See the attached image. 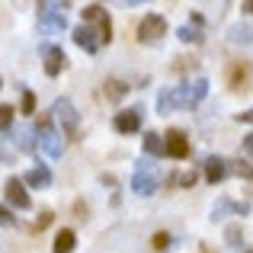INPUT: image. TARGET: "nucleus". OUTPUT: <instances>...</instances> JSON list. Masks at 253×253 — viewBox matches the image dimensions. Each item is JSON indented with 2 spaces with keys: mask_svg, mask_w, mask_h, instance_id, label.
Masks as SVG:
<instances>
[{
  "mask_svg": "<svg viewBox=\"0 0 253 253\" xmlns=\"http://www.w3.org/2000/svg\"><path fill=\"white\" fill-rule=\"evenodd\" d=\"M179 183H183V186H196V173H183V176H179Z\"/></svg>",
  "mask_w": 253,
  "mask_h": 253,
  "instance_id": "obj_30",
  "label": "nucleus"
},
{
  "mask_svg": "<svg viewBox=\"0 0 253 253\" xmlns=\"http://www.w3.org/2000/svg\"><path fill=\"white\" fill-rule=\"evenodd\" d=\"M64 64H68V55H64V48H58V45H48L45 48V74L48 77H58L64 71Z\"/></svg>",
  "mask_w": 253,
  "mask_h": 253,
  "instance_id": "obj_10",
  "label": "nucleus"
},
{
  "mask_svg": "<svg viewBox=\"0 0 253 253\" xmlns=\"http://www.w3.org/2000/svg\"><path fill=\"white\" fill-rule=\"evenodd\" d=\"M13 138H16L19 151H36V128H32V125H16V128H13Z\"/></svg>",
  "mask_w": 253,
  "mask_h": 253,
  "instance_id": "obj_15",
  "label": "nucleus"
},
{
  "mask_svg": "<svg viewBox=\"0 0 253 253\" xmlns=\"http://www.w3.org/2000/svg\"><path fill=\"white\" fill-rule=\"evenodd\" d=\"M224 176H228V161H221V157H209V161H205V179H209L211 186H218Z\"/></svg>",
  "mask_w": 253,
  "mask_h": 253,
  "instance_id": "obj_14",
  "label": "nucleus"
},
{
  "mask_svg": "<svg viewBox=\"0 0 253 253\" xmlns=\"http://www.w3.org/2000/svg\"><path fill=\"white\" fill-rule=\"evenodd\" d=\"M103 16H106V6H99V3H86V6H84V26L99 23Z\"/></svg>",
  "mask_w": 253,
  "mask_h": 253,
  "instance_id": "obj_22",
  "label": "nucleus"
},
{
  "mask_svg": "<svg viewBox=\"0 0 253 253\" xmlns=\"http://www.w3.org/2000/svg\"><path fill=\"white\" fill-rule=\"evenodd\" d=\"M144 151H148V157L164 154V144H161V135H157V131H148V135H144Z\"/></svg>",
  "mask_w": 253,
  "mask_h": 253,
  "instance_id": "obj_21",
  "label": "nucleus"
},
{
  "mask_svg": "<svg viewBox=\"0 0 253 253\" xmlns=\"http://www.w3.org/2000/svg\"><path fill=\"white\" fill-rule=\"evenodd\" d=\"M167 36V19L161 16V13H148V16L141 19V26H138V39L141 42H157V39Z\"/></svg>",
  "mask_w": 253,
  "mask_h": 253,
  "instance_id": "obj_5",
  "label": "nucleus"
},
{
  "mask_svg": "<svg viewBox=\"0 0 253 253\" xmlns=\"http://www.w3.org/2000/svg\"><path fill=\"white\" fill-rule=\"evenodd\" d=\"M106 96L116 99V103H119V99H125V96H128V84H122V81H106Z\"/></svg>",
  "mask_w": 253,
  "mask_h": 253,
  "instance_id": "obj_23",
  "label": "nucleus"
},
{
  "mask_svg": "<svg viewBox=\"0 0 253 253\" xmlns=\"http://www.w3.org/2000/svg\"><path fill=\"white\" fill-rule=\"evenodd\" d=\"M179 106H186L183 86H170V90H164L161 96H157V112H161V116H167V112L179 109Z\"/></svg>",
  "mask_w": 253,
  "mask_h": 253,
  "instance_id": "obj_9",
  "label": "nucleus"
},
{
  "mask_svg": "<svg viewBox=\"0 0 253 253\" xmlns=\"http://www.w3.org/2000/svg\"><path fill=\"white\" fill-rule=\"evenodd\" d=\"M19 183L32 186V189H45V186H51V170L48 167H32L26 173V179H19Z\"/></svg>",
  "mask_w": 253,
  "mask_h": 253,
  "instance_id": "obj_17",
  "label": "nucleus"
},
{
  "mask_svg": "<svg viewBox=\"0 0 253 253\" xmlns=\"http://www.w3.org/2000/svg\"><path fill=\"white\" fill-rule=\"evenodd\" d=\"M36 10H39V23L42 26H51V29H64V26H68V3L42 0Z\"/></svg>",
  "mask_w": 253,
  "mask_h": 253,
  "instance_id": "obj_3",
  "label": "nucleus"
},
{
  "mask_svg": "<svg viewBox=\"0 0 253 253\" xmlns=\"http://www.w3.org/2000/svg\"><path fill=\"white\" fill-rule=\"evenodd\" d=\"M13 112H16L13 106L0 103V128H3V131H10V128H13Z\"/></svg>",
  "mask_w": 253,
  "mask_h": 253,
  "instance_id": "obj_24",
  "label": "nucleus"
},
{
  "mask_svg": "<svg viewBox=\"0 0 253 253\" xmlns=\"http://www.w3.org/2000/svg\"><path fill=\"white\" fill-rule=\"evenodd\" d=\"M170 241H173V237L167 234V231H157L151 244H154V250H167V247H170Z\"/></svg>",
  "mask_w": 253,
  "mask_h": 253,
  "instance_id": "obj_25",
  "label": "nucleus"
},
{
  "mask_svg": "<svg viewBox=\"0 0 253 253\" xmlns=\"http://www.w3.org/2000/svg\"><path fill=\"white\" fill-rule=\"evenodd\" d=\"M77 247V234L71 228H64V231H58V237H55V253H71Z\"/></svg>",
  "mask_w": 253,
  "mask_h": 253,
  "instance_id": "obj_18",
  "label": "nucleus"
},
{
  "mask_svg": "<svg viewBox=\"0 0 253 253\" xmlns=\"http://www.w3.org/2000/svg\"><path fill=\"white\" fill-rule=\"evenodd\" d=\"M51 218H55L51 211H42V218H39V224H36V228H39V231H42V228H48V224H51Z\"/></svg>",
  "mask_w": 253,
  "mask_h": 253,
  "instance_id": "obj_29",
  "label": "nucleus"
},
{
  "mask_svg": "<svg viewBox=\"0 0 253 253\" xmlns=\"http://www.w3.org/2000/svg\"><path fill=\"white\" fill-rule=\"evenodd\" d=\"M51 112H55V119L61 122L64 135H77V128H81V116H77L74 103H71L68 96H64V99H55V106H51Z\"/></svg>",
  "mask_w": 253,
  "mask_h": 253,
  "instance_id": "obj_4",
  "label": "nucleus"
},
{
  "mask_svg": "<svg viewBox=\"0 0 253 253\" xmlns=\"http://www.w3.org/2000/svg\"><path fill=\"white\" fill-rule=\"evenodd\" d=\"M141 116H144V109L116 112V131H122V135H135V131L141 128Z\"/></svg>",
  "mask_w": 253,
  "mask_h": 253,
  "instance_id": "obj_8",
  "label": "nucleus"
},
{
  "mask_svg": "<svg viewBox=\"0 0 253 253\" xmlns=\"http://www.w3.org/2000/svg\"><path fill=\"white\" fill-rule=\"evenodd\" d=\"M247 81H250V68H247V64H244V61L231 64V71H228L231 90H247Z\"/></svg>",
  "mask_w": 253,
  "mask_h": 253,
  "instance_id": "obj_16",
  "label": "nucleus"
},
{
  "mask_svg": "<svg viewBox=\"0 0 253 253\" xmlns=\"http://www.w3.org/2000/svg\"><path fill=\"white\" fill-rule=\"evenodd\" d=\"M0 224H16V218H13V211L6 205H0Z\"/></svg>",
  "mask_w": 253,
  "mask_h": 253,
  "instance_id": "obj_28",
  "label": "nucleus"
},
{
  "mask_svg": "<svg viewBox=\"0 0 253 253\" xmlns=\"http://www.w3.org/2000/svg\"><path fill=\"white\" fill-rule=\"evenodd\" d=\"M157 186H161V170H157L151 161H141L138 170H135V176H131V189H135L138 196L148 199V196L157 192Z\"/></svg>",
  "mask_w": 253,
  "mask_h": 253,
  "instance_id": "obj_2",
  "label": "nucleus"
},
{
  "mask_svg": "<svg viewBox=\"0 0 253 253\" xmlns=\"http://www.w3.org/2000/svg\"><path fill=\"white\" fill-rule=\"evenodd\" d=\"M228 39H231L234 45H244V48H247V45H250V26H247V23H237V26H231Z\"/></svg>",
  "mask_w": 253,
  "mask_h": 253,
  "instance_id": "obj_20",
  "label": "nucleus"
},
{
  "mask_svg": "<svg viewBox=\"0 0 253 253\" xmlns=\"http://www.w3.org/2000/svg\"><path fill=\"white\" fill-rule=\"evenodd\" d=\"M250 148H253V135L244 138V154H250Z\"/></svg>",
  "mask_w": 253,
  "mask_h": 253,
  "instance_id": "obj_31",
  "label": "nucleus"
},
{
  "mask_svg": "<svg viewBox=\"0 0 253 253\" xmlns=\"http://www.w3.org/2000/svg\"><path fill=\"white\" fill-rule=\"evenodd\" d=\"M36 144L51 157V161H58V157L64 154V138H61V131H58L55 125L48 122V119H45V122H39V128H36Z\"/></svg>",
  "mask_w": 253,
  "mask_h": 253,
  "instance_id": "obj_1",
  "label": "nucleus"
},
{
  "mask_svg": "<svg viewBox=\"0 0 253 253\" xmlns=\"http://www.w3.org/2000/svg\"><path fill=\"white\" fill-rule=\"evenodd\" d=\"M183 96H186V106H196L209 96V81L205 77H196L192 84H183Z\"/></svg>",
  "mask_w": 253,
  "mask_h": 253,
  "instance_id": "obj_12",
  "label": "nucleus"
},
{
  "mask_svg": "<svg viewBox=\"0 0 253 253\" xmlns=\"http://www.w3.org/2000/svg\"><path fill=\"white\" fill-rule=\"evenodd\" d=\"M224 241H228L231 250H247V244H244V228H241V224H231V228L224 231Z\"/></svg>",
  "mask_w": 253,
  "mask_h": 253,
  "instance_id": "obj_19",
  "label": "nucleus"
},
{
  "mask_svg": "<svg viewBox=\"0 0 253 253\" xmlns=\"http://www.w3.org/2000/svg\"><path fill=\"white\" fill-rule=\"evenodd\" d=\"M32 109H36V93L26 90L23 93V112H32Z\"/></svg>",
  "mask_w": 253,
  "mask_h": 253,
  "instance_id": "obj_27",
  "label": "nucleus"
},
{
  "mask_svg": "<svg viewBox=\"0 0 253 253\" xmlns=\"http://www.w3.org/2000/svg\"><path fill=\"white\" fill-rule=\"evenodd\" d=\"M176 36H179V42H199V39H202L196 29H192V26H183V29H179Z\"/></svg>",
  "mask_w": 253,
  "mask_h": 253,
  "instance_id": "obj_26",
  "label": "nucleus"
},
{
  "mask_svg": "<svg viewBox=\"0 0 253 253\" xmlns=\"http://www.w3.org/2000/svg\"><path fill=\"white\" fill-rule=\"evenodd\" d=\"M74 42L81 45L84 51H90V55L99 51V39H96V29H93V26H77L74 29Z\"/></svg>",
  "mask_w": 253,
  "mask_h": 253,
  "instance_id": "obj_13",
  "label": "nucleus"
},
{
  "mask_svg": "<svg viewBox=\"0 0 253 253\" xmlns=\"http://www.w3.org/2000/svg\"><path fill=\"white\" fill-rule=\"evenodd\" d=\"M247 211H250L247 202L237 205V202H231V199H218V202L211 205V221H221V218H228V215H247Z\"/></svg>",
  "mask_w": 253,
  "mask_h": 253,
  "instance_id": "obj_11",
  "label": "nucleus"
},
{
  "mask_svg": "<svg viewBox=\"0 0 253 253\" xmlns=\"http://www.w3.org/2000/svg\"><path fill=\"white\" fill-rule=\"evenodd\" d=\"M3 196H6V202L13 205V209H19V211H26L32 205V199H29V192H26V186L19 183L16 176H10L6 179V186H3Z\"/></svg>",
  "mask_w": 253,
  "mask_h": 253,
  "instance_id": "obj_7",
  "label": "nucleus"
},
{
  "mask_svg": "<svg viewBox=\"0 0 253 253\" xmlns=\"http://www.w3.org/2000/svg\"><path fill=\"white\" fill-rule=\"evenodd\" d=\"M161 144H164V154L173 157V161H186L189 157V141H186V135L179 128H170L167 141H161Z\"/></svg>",
  "mask_w": 253,
  "mask_h": 253,
  "instance_id": "obj_6",
  "label": "nucleus"
}]
</instances>
